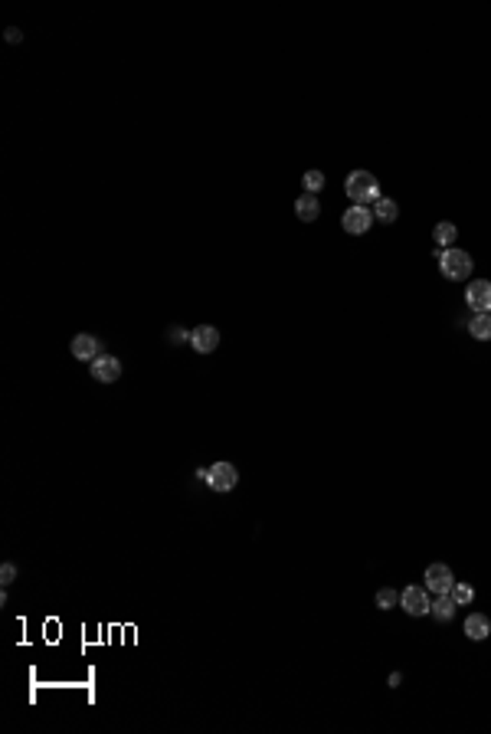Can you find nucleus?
I'll return each mask as SVG.
<instances>
[{"mask_svg":"<svg viewBox=\"0 0 491 734\" xmlns=\"http://www.w3.org/2000/svg\"><path fill=\"white\" fill-rule=\"evenodd\" d=\"M344 191H347L350 203H357V207H370V203L380 201V184L370 171H350L347 181H344Z\"/></svg>","mask_w":491,"mask_h":734,"instance_id":"nucleus-1","label":"nucleus"},{"mask_svg":"<svg viewBox=\"0 0 491 734\" xmlns=\"http://www.w3.org/2000/svg\"><path fill=\"white\" fill-rule=\"evenodd\" d=\"M435 259H439V272H442L445 279H452V282H462V279H468L472 276V256L465 253V249H455V246H449V249H435Z\"/></svg>","mask_w":491,"mask_h":734,"instance_id":"nucleus-2","label":"nucleus"},{"mask_svg":"<svg viewBox=\"0 0 491 734\" xmlns=\"http://www.w3.org/2000/svg\"><path fill=\"white\" fill-rule=\"evenodd\" d=\"M236 482H239V472L233 462H217V466L207 469V486L213 492H233Z\"/></svg>","mask_w":491,"mask_h":734,"instance_id":"nucleus-3","label":"nucleus"},{"mask_svg":"<svg viewBox=\"0 0 491 734\" xmlns=\"http://www.w3.org/2000/svg\"><path fill=\"white\" fill-rule=\"evenodd\" d=\"M429 603H433V597H429V590H426V583L423 587H407V590L400 593V607L409 613V616H426L429 613Z\"/></svg>","mask_w":491,"mask_h":734,"instance_id":"nucleus-4","label":"nucleus"},{"mask_svg":"<svg viewBox=\"0 0 491 734\" xmlns=\"http://www.w3.org/2000/svg\"><path fill=\"white\" fill-rule=\"evenodd\" d=\"M465 302H468V308H472L475 315H491V282H485V279L468 282V289H465Z\"/></svg>","mask_w":491,"mask_h":734,"instance_id":"nucleus-5","label":"nucleus"},{"mask_svg":"<svg viewBox=\"0 0 491 734\" xmlns=\"http://www.w3.org/2000/svg\"><path fill=\"white\" fill-rule=\"evenodd\" d=\"M89 374H92L98 384H115L122 377V361L115 354H98L92 364H89Z\"/></svg>","mask_w":491,"mask_h":734,"instance_id":"nucleus-6","label":"nucleus"},{"mask_svg":"<svg viewBox=\"0 0 491 734\" xmlns=\"http://www.w3.org/2000/svg\"><path fill=\"white\" fill-rule=\"evenodd\" d=\"M423 583H426V590H429V593H449V590H452V583H455V577H452V571H449L445 564H429L426 574H423Z\"/></svg>","mask_w":491,"mask_h":734,"instance_id":"nucleus-7","label":"nucleus"},{"mask_svg":"<svg viewBox=\"0 0 491 734\" xmlns=\"http://www.w3.org/2000/svg\"><path fill=\"white\" fill-rule=\"evenodd\" d=\"M340 223H344V229H347L350 236H364V233L370 229V223H374V210L354 203L350 210H344V220H340Z\"/></svg>","mask_w":491,"mask_h":734,"instance_id":"nucleus-8","label":"nucleus"},{"mask_svg":"<svg viewBox=\"0 0 491 734\" xmlns=\"http://www.w3.org/2000/svg\"><path fill=\"white\" fill-rule=\"evenodd\" d=\"M190 348L197 354H213L219 348V328H213V324H197L193 331H190Z\"/></svg>","mask_w":491,"mask_h":734,"instance_id":"nucleus-9","label":"nucleus"},{"mask_svg":"<svg viewBox=\"0 0 491 734\" xmlns=\"http://www.w3.org/2000/svg\"><path fill=\"white\" fill-rule=\"evenodd\" d=\"M69 351H72V357H76V361H89V364H92L98 354H105V351H102V341H98L95 334H85V331L76 334V338L69 341Z\"/></svg>","mask_w":491,"mask_h":734,"instance_id":"nucleus-10","label":"nucleus"},{"mask_svg":"<svg viewBox=\"0 0 491 734\" xmlns=\"http://www.w3.org/2000/svg\"><path fill=\"white\" fill-rule=\"evenodd\" d=\"M295 213H298V220L312 223V220H318V213H321V203H318L314 194H302V197L295 201Z\"/></svg>","mask_w":491,"mask_h":734,"instance_id":"nucleus-11","label":"nucleus"},{"mask_svg":"<svg viewBox=\"0 0 491 734\" xmlns=\"http://www.w3.org/2000/svg\"><path fill=\"white\" fill-rule=\"evenodd\" d=\"M455 610H459V607H455V600L449 597V593H435L433 603H429V613H433L435 620H452Z\"/></svg>","mask_w":491,"mask_h":734,"instance_id":"nucleus-12","label":"nucleus"},{"mask_svg":"<svg viewBox=\"0 0 491 734\" xmlns=\"http://www.w3.org/2000/svg\"><path fill=\"white\" fill-rule=\"evenodd\" d=\"M465 636L468 639H485L488 636V616H485V613H468V616H465Z\"/></svg>","mask_w":491,"mask_h":734,"instance_id":"nucleus-13","label":"nucleus"},{"mask_svg":"<svg viewBox=\"0 0 491 734\" xmlns=\"http://www.w3.org/2000/svg\"><path fill=\"white\" fill-rule=\"evenodd\" d=\"M433 236H435V246L449 249V246H452V243H455V236H459V227H455L452 220H442V223H435Z\"/></svg>","mask_w":491,"mask_h":734,"instance_id":"nucleus-14","label":"nucleus"},{"mask_svg":"<svg viewBox=\"0 0 491 734\" xmlns=\"http://www.w3.org/2000/svg\"><path fill=\"white\" fill-rule=\"evenodd\" d=\"M468 334L475 341H491V315H475L468 322Z\"/></svg>","mask_w":491,"mask_h":734,"instance_id":"nucleus-15","label":"nucleus"},{"mask_svg":"<svg viewBox=\"0 0 491 734\" xmlns=\"http://www.w3.org/2000/svg\"><path fill=\"white\" fill-rule=\"evenodd\" d=\"M374 217L383 220V223H393V220L400 217V207L397 201H390V197H380L377 203H374Z\"/></svg>","mask_w":491,"mask_h":734,"instance_id":"nucleus-16","label":"nucleus"},{"mask_svg":"<svg viewBox=\"0 0 491 734\" xmlns=\"http://www.w3.org/2000/svg\"><path fill=\"white\" fill-rule=\"evenodd\" d=\"M449 597L455 600V607H465V603L475 600V587H472V583H459V581H455L452 590H449Z\"/></svg>","mask_w":491,"mask_h":734,"instance_id":"nucleus-17","label":"nucleus"},{"mask_svg":"<svg viewBox=\"0 0 491 734\" xmlns=\"http://www.w3.org/2000/svg\"><path fill=\"white\" fill-rule=\"evenodd\" d=\"M302 184H305V194H318L324 187V174L321 171H305Z\"/></svg>","mask_w":491,"mask_h":734,"instance_id":"nucleus-18","label":"nucleus"},{"mask_svg":"<svg viewBox=\"0 0 491 734\" xmlns=\"http://www.w3.org/2000/svg\"><path fill=\"white\" fill-rule=\"evenodd\" d=\"M397 603H400V593H397V590L383 587V590L377 593V607H380V610H390V607H397Z\"/></svg>","mask_w":491,"mask_h":734,"instance_id":"nucleus-19","label":"nucleus"},{"mask_svg":"<svg viewBox=\"0 0 491 734\" xmlns=\"http://www.w3.org/2000/svg\"><path fill=\"white\" fill-rule=\"evenodd\" d=\"M17 581V567H13V564H4V567H0V583H4V587H7V583H13Z\"/></svg>","mask_w":491,"mask_h":734,"instance_id":"nucleus-20","label":"nucleus"},{"mask_svg":"<svg viewBox=\"0 0 491 734\" xmlns=\"http://www.w3.org/2000/svg\"><path fill=\"white\" fill-rule=\"evenodd\" d=\"M167 338L174 344H184V341H190V331H184V328H180V324H174V328H170L167 331Z\"/></svg>","mask_w":491,"mask_h":734,"instance_id":"nucleus-21","label":"nucleus"},{"mask_svg":"<svg viewBox=\"0 0 491 734\" xmlns=\"http://www.w3.org/2000/svg\"><path fill=\"white\" fill-rule=\"evenodd\" d=\"M4 37H7L10 43H20V39H23V33H20L17 27H7V33H4Z\"/></svg>","mask_w":491,"mask_h":734,"instance_id":"nucleus-22","label":"nucleus"}]
</instances>
